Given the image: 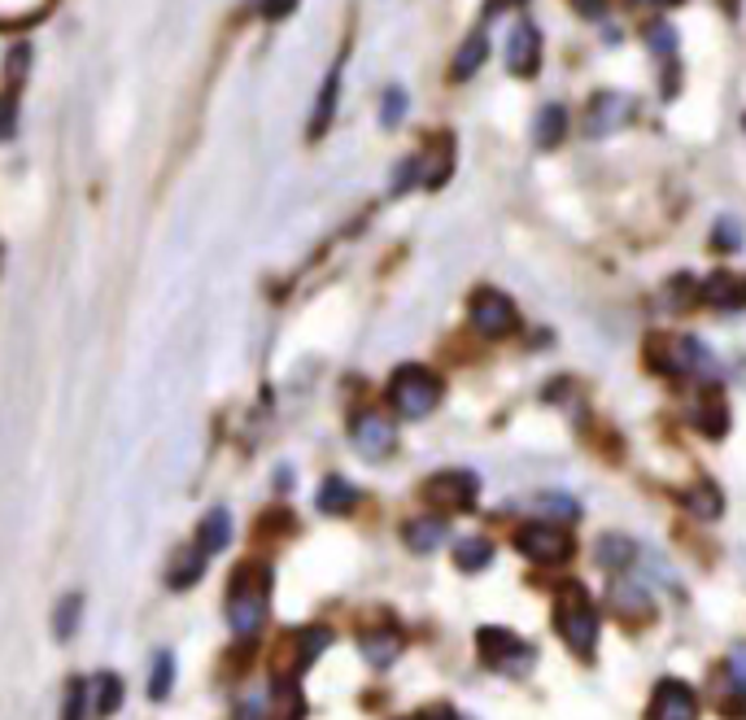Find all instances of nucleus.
<instances>
[{
  "mask_svg": "<svg viewBox=\"0 0 746 720\" xmlns=\"http://www.w3.org/2000/svg\"><path fill=\"white\" fill-rule=\"evenodd\" d=\"M485 58H489V40H485L481 32H472V36L459 45V53H455V79H472V75L485 66Z\"/></svg>",
  "mask_w": 746,
  "mask_h": 720,
  "instance_id": "24",
  "label": "nucleus"
},
{
  "mask_svg": "<svg viewBox=\"0 0 746 720\" xmlns=\"http://www.w3.org/2000/svg\"><path fill=\"white\" fill-rule=\"evenodd\" d=\"M297 10V0H262V18L266 23H279V18H288Z\"/></svg>",
  "mask_w": 746,
  "mask_h": 720,
  "instance_id": "37",
  "label": "nucleus"
},
{
  "mask_svg": "<svg viewBox=\"0 0 746 720\" xmlns=\"http://www.w3.org/2000/svg\"><path fill=\"white\" fill-rule=\"evenodd\" d=\"M336 97H340V62L327 71V79H323V88H319L314 119H310V140H319V136L332 127V119H336Z\"/></svg>",
  "mask_w": 746,
  "mask_h": 720,
  "instance_id": "19",
  "label": "nucleus"
},
{
  "mask_svg": "<svg viewBox=\"0 0 746 720\" xmlns=\"http://www.w3.org/2000/svg\"><path fill=\"white\" fill-rule=\"evenodd\" d=\"M472 327L481 332V336H489V340H502V336H511L515 332V323H520V314H515V301L507 297V293H498V288H476L472 293Z\"/></svg>",
  "mask_w": 746,
  "mask_h": 720,
  "instance_id": "7",
  "label": "nucleus"
},
{
  "mask_svg": "<svg viewBox=\"0 0 746 720\" xmlns=\"http://www.w3.org/2000/svg\"><path fill=\"white\" fill-rule=\"evenodd\" d=\"M511 5H524V0H511Z\"/></svg>",
  "mask_w": 746,
  "mask_h": 720,
  "instance_id": "41",
  "label": "nucleus"
},
{
  "mask_svg": "<svg viewBox=\"0 0 746 720\" xmlns=\"http://www.w3.org/2000/svg\"><path fill=\"white\" fill-rule=\"evenodd\" d=\"M171 681H175V659L162 650L158 659H153V676H149V694L162 703L166 694H171Z\"/></svg>",
  "mask_w": 746,
  "mask_h": 720,
  "instance_id": "31",
  "label": "nucleus"
},
{
  "mask_svg": "<svg viewBox=\"0 0 746 720\" xmlns=\"http://www.w3.org/2000/svg\"><path fill=\"white\" fill-rule=\"evenodd\" d=\"M633 114H637V101H633L629 92H598V97L589 101V114H585V136L602 140V136H611V132L629 127Z\"/></svg>",
  "mask_w": 746,
  "mask_h": 720,
  "instance_id": "9",
  "label": "nucleus"
},
{
  "mask_svg": "<svg viewBox=\"0 0 746 720\" xmlns=\"http://www.w3.org/2000/svg\"><path fill=\"white\" fill-rule=\"evenodd\" d=\"M349 442H353V450H358L366 463H381V459H389V455L398 450V429H394V420H389L385 411L362 407V411L349 420Z\"/></svg>",
  "mask_w": 746,
  "mask_h": 720,
  "instance_id": "6",
  "label": "nucleus"
},
{
  "mask_svg": "<svg viewBox=\"0 0 746 720\" xmlns=\"http://www.w3.org/2000/svg\"><path fill=\"white\" fill-rule=\"evenodd\" d=\"M88 716V685L75 676L66 681V698H62V720H84Z\"/></svg>",
  "mask_w": 746,
  "mask_h": 720,
  "instance_id": "32",
  "label": "nucleus"
},
{
  "mask_svg": "<svg viewBox=\"0 0 746 720\" xmlns=\"http://www.w3.org/2000/svg\"><path fill=\"white\" fill-rule=\"evenodd\" d=\"M555 629H559V637H563L576 655H585V659L594 655L602 620H598V607L589 603L585 585H576V581H563V585H559V594H555Z\"/></svg>",
  "mask_w": 746,
  "mask_h": 720,
  "instance_id": "2",
  "label": "nucleus"
},
{
  "mask_svg": "<svg viewBox=\"0 0 746 720\" xmlns=\"http://www.w3.org/2000/svg\"><path fill=\"white\" fill-rule=\"evenodd\" d=\"M18 97H23V88H14V84H5V92H0V140H14V132H18Z\"/></svg>",
  "mask_w": 746,
  "mask_h": 720,
  "instance_id": "29",
  "label": "nucleus"
},
{
  "mask_svg": "<svg viewBox=\"0 0 746 720\" xmlns=\"http://www.w3.org/2000/svg\"><path fill=\"white\" fill-rule=\"evenodd\" d=\"M407 119V88H389L385 92V105H381V127H398Z\"/></svg>",
  "mask_w": 746,
  "mask_h": 720,
  "instance_id": "33",
  "label": "nucleus"
},
{
  "mask_svg": "<svg viewBox=\"0 0 746 720\" xmlns=\"http://www.w3.org/2000/svg\"><path fill=\"white\" fill-rule=\"evenodd\" d=\"M481 494V476L476 472H437L433 481H424V502L442 516L468 511Z\"/></svg>",
  "mask_w": 746,
  "mask_h": 720,
  "instance_id": "8",
  "label": "nucleus"
},
{
  "mask_svg": "<svg viewBox=\"0 0 746 720\" xmlns=\"http://www.w3.org/2000/svg\"><path fill=\"white\" fill-rule=\"evenodd\" d=\"M420 179V158H402V166L394 171V197L411 193V184Z\"/></svg>",
  "mask_w": 746,
  "mask_h": 720,
  "instance_id": "36",
  "label": "nucleus"
},
{
  "mask_svg": "<svg viewBox=\"0 0 746 720\" xmlns=\"http://www.w3.org/2000/svg\"><path fill=\"white\" fill-rule=\"evenodd\" d=\"M442 376L420 368V363H402L394 376H389V407L402 415V420H428L442 402Z\"/></svg>",
  "mask_w": 746,
  "mask_h": 720,
  "instance_id": "3",
  "label": "nucleus"
},
{
  "mask_svg": "<svg viewBox=\"0 0 746 720\" xmlns=\"http://www.w3.org/2000/svg\"><path fill=\"white\" fill-rule=\"evenodd\" d=\"M411 720H459V711H455L450 703H433V707H424V711L411 716Z\"/></svg>",
  "mask_w": 746,
  "mask_h": 720,
  "instance_id": "38",
  "label": "nucleus"
},
{
  "mask_svg": "<svg viewBox=\"0 0 746 720\" xmlns=\"http://www.w3.org/2000/svg\"><path fill=\"white\" fill-rule=\"evenodd\" d=\"M646 45H650V53L668 58V53H676V32H672L668 23H650V27H646Z\"/></svg>",
  "mask_w": 746,
  "mask_h": 720,
  "instance_id": "34",
  "label": "nucleus"
},
{
  "mask_svg": "<svg viewBox=\"0 0 746 720\" xmlns=\"http://www.w3.org/2000/svg\"><path fill=\"white\" fill-rule=\"evenodd\" d=\"M703 301L716 310H746V275L716 271L703 280Z\"/></svg>",
  "mask_w": 746,
  "mask_h": 720,
  "instance_id": "14",
  "label": "nucleus"
},
{
  "mask_svg": "<svg viewBox=\"0 0 746 720\" xmlns=\"http://www.w3.org/2000/svg\"><path fill=\"white\" fill-rule=\"evenodd\" d=\"M489 559H494V546L485 537H463L455 546V568L459 572H481V568H489Z\"/></svg>",
  "mask_w": 746,
  "mask_h": 720,
  "instance_id": "27",
  "label": "nucleus"
},
{
  "mask_svg": "<svg viewBox=\"0 0 746 720\" xmlns=\"http://www.w3.org/2000/svg\"><path fill=\"white\" fill-rule=\"evenodd\" d=\"M681 502H685L698 520H716V516H720V507H724V502H720V489H716L711 481H698L694 489H685V494H681Z\"/></svg>",
  "mask_w": 746,
  "mask_h": 720,
  "instance_id": "26",
  "label": "nucleus"
},
{
  "mask_svg": "<svg viewBox=\"0 0 746 720\" xmlns=\"http://www.w3.org/2000/svg\"><path fill=\"white\" fill-rule=\"evenodd\" d=\"M476 650H481V663L494 668V672H502V676H524L537 663V650L520 633H511L502 624L476 629Z\"/></svg>",
  "mask_w": 746,
  "mask_h": 720,
  "instance_id": "4",
  "label": "nucleus"
},
{
  "mask_svg": "<svg viewBox=\"0 0 746 720\" xmlns=\"http://www.w3.org/2000/svg\"><path fill=\"white\" fill-rule=\"evenodd\" d=\"M227 537H232L227 511H206V520H201V529H197V550L210 559V555H219V550L227 546Z\"/></svg>",
  "mask_w": 746,
  "mask_h": 720,
  "instance_id": "23",
  "label": "nucleus"
},
{
  "mask_svg": "<svg viewBox=\"0 0 746 720\" xmlns=\"http://www.w3.org/2000/svg\"><path fill=\"white\" fill-rule=\"evenodd\" d=\"M402 537H407V546L415 550V555H433L446 537H450V524H446V516H415V520H407V529H402Z\"/></svg>",
  "mask_w": 746,
  "mask_h": 720,
  "instance_id": "15",
  "label": "nucleus"
},
{
  "mask_svg": "<svg viewBox=\"0 0 746 720\" xmlns=\"http://www.w3.org/2000/svg\"><path fill=\"white\" fill-rule=\"evenodd\" d=\"M742 127H746V114H742Z\"/></svg>",
  "mask_w": 746,
  "mask_h": 720,
  "instance_id": "42",
  "label": "nucleus"
},
{
  "mask_svg": "<svg viewBox=\"0 0 746 720\" xmlns=\"http://www.w3.org/2000/svg\"><path fill=\"white\" fill-rule=\"evenodd\" d=\"M515 550H520L524 559H533L537 568H559V563H568V559L576 555L572 533L559 529V524H546V520L524 524V529L515 533Z\"/></svg>",
  "mask_w": 746,
  "mask_h": 720,
  "instance_id": "5",
  "label": "nucleus"
},
{
  "mask_svg": "<svg viewBox=\"0 0 746 720\" xmlns=\"http://www.w3.org/2000/svg\"><path fill=\"white\" fill-rule=\"evenodd\" d=\"M507 66H511V75H520V79L537 75V66H542V32H537L533 23H515V27H511Z\"/></svg>",
  "mask_w": 746,
  "mask_h": 720,
  "instance_id": "11",
  "label": "nucleus"
},
{
  "mask_svg": "<svg viewBox=\"0 0 746 720\" xmlns=\"http://www.w3.org/2000/svg\"><path fill=\"white\" fill-rule=\"evenodd\" d=\"M689 424L703 433V437H724L729 433V407H724V394L716 385H707L694 402H689Z\"/></svg>",
  "mask_w": 746,
  "mask_h": 720,
  "instance_id": "12",
  "label": "nucleus"
},
{
  "mask_svg": "<svg viewBox=\"0 0 746 720\" xmlns=\"http://www.w3.org/2000/svg\"><path fill=\"white\" fill-rule=\"evenodd\" d=\"M266 603H271V568L266 563H240L232 572V585H227V624L240 637L258 633L266 620Z\"/></svg>",
  "mask_w": 746,
  "mask_h": 720,
  "instance_id": "1",
  "label": "nucleus"
},
{
  "mask_svg": "<svg viewBox=\"0 0 746 720\" xmlns=\"http://www.w3.org/2000/svg\"><path fill=\"white\" fill-rule=\"evenodd\" d=\"M720 681H724V698H720V711L742 720L746 716V646L729 650L724 668H720Z\"/></svg>",
  "mask_w": 746,
  "mask_h": 720,
  "instance_id": "13",
  "label": "nucleus"
},
{
  "mask_svg": "<svg viewBox=\"0 0 746 720\" xmlns=\"http://www.w3.org/2000/svg\"><path fill=\"white\" fill-rule=\"evenodd\" d=\"M576 10H581L585 18H602V14H607V0H576Z\"/></svg>",
  "mask_w": 746,
  "mask_h": 720,
  "instance_id": "39",
  "label": "nucleus"
},
{
  "mask_svg": "<svg viewBox=\"0 0 746 720\" xmlns=\"http://www.w3.org/2000/svg\"><path fill=\"white\" fill-rule=\"evenodd\" d=\"M637 5H659V10H668V5H681V0H637Z\"/></svg>",
  "mask_w": 746,
  "mask_h": 720,
  "instance_id": "40",
  "label": "nucleus"
},
{
  "mask_svg": "<svg viewBox=\"0 0 746 720\" xmlns=\"http://www.w3.org/2000/svg\"><path fill=\"white\" fill-rule=\"evenodd\" d=\"M79 607H84V598L79 594H66L62 603H58V620H53V633L66 642V637H75V629H79Z\"/></svg>",
  "mask_w": 746,
  "mask_h": 720,
  "instance_id": "30",
  "label": "nucleus"
},
{
  "mask_svg": "<svg viewBox=\"0 0 746 720\" xmlns=\"http://www.w3.org/2000/svg\"><path fill=\"white\" fill-rule=\"evenodd\" d=\"M327 642H332V633H327V629H319V624H314V629H297V633L288 637V646H284V650H293V672L310 668Z\"/></svg>",
  "mask_w": 746,
  "mask_h": 720,
  "instance_id": "22",
  "label": "nucleus"
},
{
  "mask_svg": "<svg viewBox=\"0 0 746 720\" xmlns=\"http://www.w3.org/2000/svg\"><path fill=\"white\" fill-rule=\"evenodd\" d=\"M646 720H698V694L685 681L663 676L646 703Z\"/></svg>",
  "mask_w": 746,
  "mask_h": 720,
  "instance_id": "10",
  "label": "nucleus"
},
{
  "mask_svg": "<svg viewBox=\"0 0 746 720\" xmlns=\"http://www.w3.org/2000/svg\"><path fill=\"white\" fill-rule=\"evenodd\" d=\"M353 507H358V489L345 476H327L319 485V511L323 516H349Z\"/></svg>",
  "mask_w": 746,
  "mask_h": 720,
  "instance_id": "21",
  "label": "nucleus"
},
{
  "mask_svg": "<svg viewBox=\"0 0 746 720\" xmlns=\"http://www.w3.org/2000/svg\"><path fill=\"white\" fill-rule=\"evenodd\" d=\"M437 158L428 162V175H424V188H442L446 179H450V171H455V136H437Z\"/></svg>",
  "mask_w": 746,
  "mask_h": 720,
  "instance_id": "28",
  "label": "nucleus"
},
{
  "mask_svg": "<svg viewBox=\"0 0 746 720\" xmlns=\"http://www.w3.org/2000/svg\"><path fill=\"white\" fill-rule=\"evenodd\" d=\"M119 707H123V676L119 672H101L88 685V711H92V720H110Z\"/></svg>",
  "mask_w": 746,
  "mask_h": 720,
  "instance_id": "17",
  "label": "nucleus"
},
{
  "mask_svg": "<svg viewBox=\"0 0 746 720\" xmlns=\"http://www.w3.org/2000/svg\"><path fill=\"white\" fill-rule=\"evenodd\" d=\"M607 607H611L616 616H624V620H646V616H650V594L642 589V581L620 576V581H611Z\"/></svg>",
  "mask_w": 746,
  "mask_h": 720,
  "instance_id": "16",
  "label": "nucleus"
},
{
  "mask_svg": "<svg viewBox=\"0 0 746 720\" xmlns=\"http://www.w3.org/2000/svg\"><path fill=\"white\" fill-rule=\"evenodd\" d=\"M563 136H568V110H563V105H542V110H537V123H533L537 149H559Z\"/></svg>",
  "mask_w": 746,
  "mask_h": 720,
  "instance_id": "20",
  "label": "nucleus"
},
{
  "mask_svg": "<svg viewBox=\"0 0 746 720\" xmlns=\"http://www.w3.org/2000/svg\"><path fill=\"white\" fill-rule=\"evenodd\" d=\"M358 646H362V659H366L371 668H389V663L402 655V637H398V629L362 633V637H358Z\"/></svg>",
  "mask_w": 746,
  "mask_h": 720,
  "instance_id": "18",
  "label": "nucleus"
},
{
  "mask_svg": "<svg viewBox=\"0 0 746 720\" xmlns=\"http://www.w3.org/2000/svg\"><path fill=\"white\" fill-rule=\"evenodd\" d=\"M711 245H716L720 253L742 249V232H737V223H733V219H720V223H716V232H711Z\"/></svg>",
  "mask_w": 746,
  "mask_h": 720,
  "instance_id": "35",
  "label": "nucleus"
},
{
  "mask_svg": "<svg viewBox=\"0 0 746 720\" xmlns=\"http://www.w3.org/2000/svg\"><path fill=\"white\" fill-rule=\"evenodd\" d=\"M633 559H637V546H633L624 533H607V537L598 542V563H602L607 572H624Z\"/></svg>",
  "mask_w": 746,
  "mask_h": 720,
  "instance_id": "25",
  "label": "nucleus"
}]
</instances>
